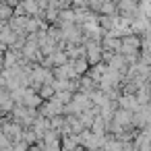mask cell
<instances>
[{"label": "cell", "instance_id": "obj_1", "mask_svg": "<svg viewBox=\"0 0 151 151\" xmlns=\"http://www.w3.org/2000/svg\"><path fill=\"white\" fill-rule=\"evenodd\" d=\"M9 147H13V145H11V139H9L2 130H0V151H2V149H9Z\"/></svg>", "mask_w": 151, "mask_h": 151}]
</instances>
